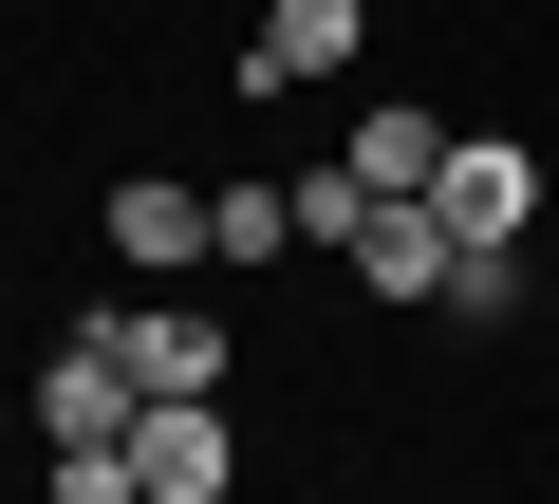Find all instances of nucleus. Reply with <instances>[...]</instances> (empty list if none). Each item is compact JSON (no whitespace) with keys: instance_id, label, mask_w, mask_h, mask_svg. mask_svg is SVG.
I'll return each instance as SVG.
<instances>
[{"instance_id":"7","label":"nucleus","mask_w":559,"mask_h":504,"mask_svg":"<svg viewBox=\"0 0 559 504\" xmlns=\"http://www.w3.org/2000/svg\"><path fill=\"white\" fill-rule=\"evenodd\" d=\"M112 262H150V281H187V262H205V187H168V168H131V187H112Z\"/></svg>"},{"instance_id":"8","label":"nucleus","mask_w":559,"mask_h":504,"mask_svg":"<svg viewBox=\"0 0 559 504\" xmlns=\"http://www.w3.org/2000/svg\"><path fill=\"white\" fill-rule=\"evenodd\" d=\"M336 168H355V187H429V168H448V113H411V94H392V113H355V150H336Z\"/></svg>"},{"instance_id":"4","label":"nucleus","mask_w":559,"mask_h":504,"mask_svg":"<svg viewBox=\"0 0 559 504\" xmlns=\"http://www.w3.org/2000/svg\"><path fill=\"white\" fill-rule=\"evenodd\" d=\"M131 411H150V392H131V355H112V337L38 355V448H131Z\"/></svg>"},{"instance_id":"10","label":"nucleus","mask_w":559,"mask_h":504,"mask_svg":"<svg viewBox=\"0 0 559 504\" xmlns=\"http://www.w3.org/2000/svg\"><path fill=\"white\" fill-rule=\"evenodd\" d=\"M448 318H485V337L522 318V243H466V262H448Z\"/></svg>"},{"instance_id":"1","label":"nucleus","mask_w":559,"mask_h":504,"mask_svg":"<svg viewBox=\"0 0 559 504\" xmlns=\"http://www.w3.org/2000/svg\"><path fill=\"white\" fill-rule=\"evenodd\" d=\"M224 485H242L224 392H150V411H131V504H224Z\"/></svg>"},{"instance_id":"6","label":"nucleus","mask_w":559,"mask_h":504,"mask_svg":"<svg viewBox=\"0 0 559 504\" xmlns=\"http://www.w3.org/2000/svg\"><path fill=\"white\" fill-rule=\"evenodd\" d=\"M94 337L131 355V392H224V355H242V337L187 318V300H131V318H94Z\"/></svg>"},{"instance_id":"11","label":"nucleus","mask_w":559,"mask_h":504,"mask_svg":"<svg viewBox=\"0 0 559 504\" xmlns=\"http://www.w3.org/2000/svg\"><path fill=\"white\" fill-rule=\"evenodd\" d=\"M38 504H131V448H57V467H38Z\"/></svg>"},{"instance_id":"3","label":"nucleus","mask_w":559,"mask_h":504,"mask_svg":"<svg viewBox=\"0 0 559 504\" xmlns=\"http://www.w3.org/2000/svg\"><path fill=\"white\" fill-rule=\"evenodd\" d=\"M336 243H355V281H373V300H448V262H466L429 187H373V206H355Z\"/></svg>"},{"instance_id":"2","label":"nucleus","mask_w":559,"mask_h":504,"mask_svg":"<svg viewBox=\"0 0 559 504\" xmlns=\"http://www.w3.org/2000/svg\"><path fill=\"white\" fill-rule=\"evenodd\" d=\"M429 206H448V243H522V224H540L559 187H540V150H522V131H448Z\"/></svg>"},{"instance_id":"5","label":"nucleus","mask_w":559,"mask_h":504,"mask_svg":"<svg viewBox=\"0 0 559 504\" xmlns=\"http://www.w3.org/2000/svg\"><path fill=\"white\" fill-rule=\"evenodd\" d=\"M355 38H373V0H261L242 94H318V75H355Z\"/></svg>"},{"instance_id":"9","label":"nucleus","mask_w":559,"mask_h":504,"mask_svg":"<svg viewBox=\"0 0 559 504\" xmlns=\"http://www.w3.org/2000/svg\"><path fill=\"white\" fill-rule=\"evenodd\" d=\"M280 243H299V187H205V262H280Z\"/></svg>"}]
</instances>
